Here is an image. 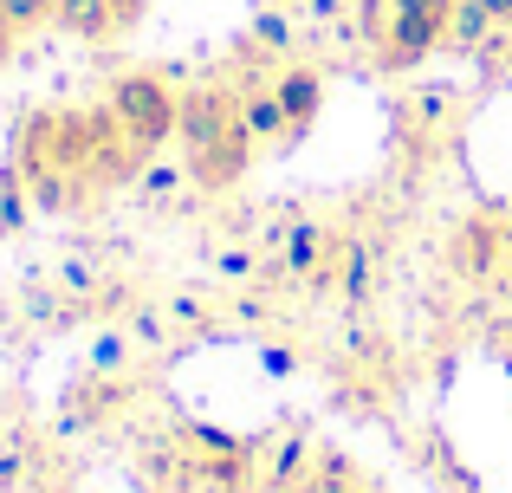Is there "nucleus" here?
<instances>
[{
	"instance_id": "f257e3e1",
	"label": "nucleus",
	"mask_w": 512,
	"mask_h": 493,
	"mask_svg": "<svg viewBox=\"0 0 512 493\" xmlns=\"http://www.w3.org/2000/svg\"><path fill=\"white\" fill-rule=\"evenodd\" d=\"M175 137L188 143L195 176L208 182V189H227L253 156V137H247V124H240V104L227 98V91H195V98H182Z\"/></svg>"
},
{
	"instance_id": "9b49d317",
	"label": "nucleus",
	"mask_w": 512,
	"mask_h": 493,
	"mask_svg": "<svg viewBox=\"0 0 512 493\" xmlns=\"http://www.w3.org/2000/svg\"><path fill=\"white\" fill-rule=\"evenodd\" d=\"M480 7H487V13H493L500 26H512V0H480Z\"/></svg>"
},
{
	"instance_id": "1a4fd4ad",
	"label": "nucleus",
	"mask_w": 512,
	"mask_h": 493,
	"mask_svg": "<svg viewBox=\"0 0 512 493\" xmlns=\"http://www.w3.org/2000/svg\"><path fill=\"white\" fill-rule=\"evenodd\" d=\"M318 253V228H299V241H292V266H312Z\"/></svg>"
},
{
	"instance_id": "7ed1b4c3",
	"label": "nucleus",
	"mask_w": 512,
	"mask_h": 493,
	"mask_svg": "<svg viewBox=\"0 0 512 493\" xmlns=\"http://www.w3.org/2000/svg\"><path fill=\"white\" fill-rule=\"evenodd\" d=\"M448 20H454V0H389V20H383V65H389V72H409V65H422L435 46H448Z\"/></svg>"
},
{
	"instance_id": "f8f14e48",
	"label": "nucleus",
	"mask_w": 512,
	"mask_h": 493,
	"mask_svg": "<svg viewBox=\"0 0 512 493\" xmlns=\"http://www.w3.org/2000/svg\"><path fill=\"white\" fill-rule=\"evenodd\" d=\"M13 39H20V33H13V26L0 20V59H7V52H13Z\"/></svg>"
},
{
	"instance_id": "6e6552de",
	"label": "nucleus",
	"mask_w": 512,
	"mask_h": 493,
	"mask_svg": "<svg viewBox=\"0 0 512 493\" xmlns=\"http://www.w3.org/2000/svg\"><path fill=\"white\" fill-rule=\"evenodd\" d=\"M0 20L13 33H33V26H52V0H0Z\"/></svg>"
},
{
	"instance_id": "20e7f679",
	"label": "nucleus",
	"mask_w": 512,
	"mask_h": 493,
	"mask_svg": "<svg viewBox=\"0 0 512 493\" xmlns=\"http://www.w3.org/2000/svg\"><path fill=\"white\" fill-rule=\"evenodd\" d=\"M273 91H279V104H286L292 137H299V130H312V117L325 111V78H318L312 65H286V72L273 78Z\"/></svg>"
},
{
	"instance_id": "9d476101",
	"label": "nucleus",
	"mask_w": 512,
	"mask_h": 493,
	"mask_svg": "<svg viewBox=\"0 0 512 493\" xmlns=\"http://www.w3.org/2000/svg\"><path fill=\"white\" fill-rule=\"evenodd\" d=\"M111 7H117V26H130V20H137L143 7H150V0H111Z\"/></svg>"
},
{
	"instance_id": "f03ea898",
	"label": "nucleus",
	"mask_w": 512,
	"mask_h": 493,
	"mask_svg": "<svg viewBox=\"0 0 512 493\" xmlns=\"http://www.w3.org/2000/svg\"><path fill=\"white\" fill-rule=\"evenodd\" d=\"M111 117L137 150H156V143H169L175 124H182V98H175L169 78H156V72H124L117 91H111Z\"/></svg>"
},
{
	"instance_id": "423d86ee",
	"label": "nucleus",
	"mask_w": 512,
	"mask_h": 493,
	"mask_svg": "<svg viewBox=\"0 0 512 493\" xmlns=\"http://www.w3.org/2000/svg\"><path fill=\"white\" fill-rule=\"evenodd\" d=\"M240 124H247V137H253V143H286V137H292L286 104H279V91H273V85H266V91H247V98H240Z\"/></svg>"
},
{
	"instance_id": "39448f33",
	"label": "nucleus",
	"mask_w": 512,
	"mask_h": 493,
	"mask_svg": "<svg viewBox=\"0 0 512 493\" xmlns=\"http://www.w3.org/2000/svg\"><path fill=\"white\" fill-rule=\"evenodd\" d=\"M52 26H65L72 39H111L117 7L111 0H52Z\"/></svg>"
},
{
	"instance_id": "0eeeda50",
	"label": "nucleus",
	"mask_w": 512,
	"mask_h": 493,
	"mask_svg": "<svg viewBox=\"0 0 512 493\" xmlns=\"http://www.w3.org/2000/svg\"><path fill=\"white\" fill-rule=\"evenodd\" d=\"M500 33H506V26L493 20L480 0H454V20H448V46L454 52H487Z\"/></svg>"
}]
</instances>
